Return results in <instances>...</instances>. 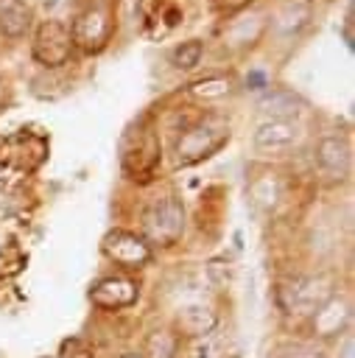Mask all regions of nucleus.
<instances>
[{"label": "nucleus", "mask_w": 355, "mask_h": 358, "mask_svg": "<svg viewBox=\"0 0 355 358\" xmlns=\"http://www.w3.org/2000/svg\"><path fill=\"white\" fill-rule=\"evenodd\" d=\"M229 140V126L218 115H207L198 123H193L182 140L176 143V162L179 165H196L207 157H212L224 143Z\"/></svg>", "instance_id": "nucleus-1"}, {"label": "nucleus", "mask_w": 355, "mask_h": 358, "mask_svg": "<svg viewBox=\"0 0 355 358\" xmlns=\"http://www.w3.org/2000/svg\"><path fill=\"white\" fill-rule=\"evenodd\" d=\"M333 296V285L327 277H291L277 288V302L285 313L313 316Z\"/></svg>", "instance_id": "nucleus-2"}, {"label": "nucleus", "mask_w": 355, "mask_h": 358, "mask_svg": "<svg viewBox=\"0 0 355 358\" xmlns=\"http://www.w3.org/2000/svg\"><path fill=\"white\" fill-rule=\"evenodd\" d=\"M143 232H145V243H159V246H173L182 232H184V207L179 199L168 196L154 201L145 215H143Z\"/></svg>", "instance_id": "nucleus-3"}, {"label": "nucleus", "mask_w": 355, "mask_h": 358, "mask_svg": "<svg viewBox=\"0 0 355 358\" xmlns=\"http://www.w3.org/2000/svg\"><path fill=\"white\" fill-rule=\"evenodd\" d=\"M109 34H112V11H109L106 3H92V6H87V8L75 17L73 31H70L73 42H75L81 50H87V53H98V50L109 42Z\"/></svg>", "instance_id": "nucleus-4"}, {"label": "nucleus", "mask_w": 355, "mask_h": 358, "mask_svg": "<svg viewBox=\"0 0 355 358\" xmlns=\"http://www.w3.org/2000/svg\"><path fill=\"white\" fill-rule=\"evenodd\" d=\"M70 50H73V36H70V28L64 22L45 20L36 28V36H34L36 62H42L45 67H59L70 59Z\"/></svg>", "instance_id": "nucleus-5"}, {"label": "nucleus", "mask_w": 355, "mask_h": 358, "mask_svg": "<svg viewBox=\"0 0 355 358\" xmlns=\"http://www.w3.org/2000/svg\"><path fill=\"white\" fill-rule=\"evenodd\" d=\"M101 249L109 260H115L117 266L126 268H140L145 263H151V246L145 243V238H140L137 232L129 229H112L103 235Z\"/></svg>", "instance_id": "nucleus-6"}, {"label": "nucleus", "mask_w": 355, "mask_h": 358, "mask_svg": "<svg viewBox=\"0 0 355 358\" xmlns=\"http://www.w3.org/2000/svg\"><path fill=\"white\" fill-rule=\"evenodd\" d=\"M120 159H123V168H126L134 179H137V176L145 179V173H151L154 165L159 162V143H157L154 131H148V129L131 131V134L126 137V143H123Z\"/></svg>", "instance_id": "nucleus-7"}, {"label": "nucleus", "mask_w": 355, "mask_h": 358, "mask_svg": "<svg viewBox=\"0 0 355 358\" xmlns=\"http://www.w3.org/2000/svg\"><path fill=\"white\" fill-rule=\"evenodd\" d=\"M89 302L103 310H120L137 302V282L129 277H103L89 288Z\"/></svg>", "instance_id": "nucleus-8"}, {"label": "nucleus", "mask_w": 355, "mask_h": 358, "mask_svg": "<svg viewBox=\"0 0 355 358\" xmlns=\"http://www.w3.org/2000/svg\"><path fill=\"white\" fill-rule=\"evenodd\" d=\"M352 319V308L344 296H330L316 313H313V333L319 338H335L338 333H344L349 327Z\"/></svg>", "instance_id": "nucleus-9"}, {"label": "nucleus", "mask_w": 355, "mask_h": 358, "mask_svg": "<svg viewBox=\"0 0 355 358\" xmlns=\"http://www.w3.org/2000/svg\"><path fill=\"white\" fill-rule=\"evenodd\" d=\"M302 129L294 120H266L257 126L254 131V145L263 151H282L291 148L294 143H299Z\"/></svg>", "instance_id": "nucleus-10"}, {"label": "nucleus", "mask_w": 355, "mask_h": 358, "mask_svg": "<svg viewBox=\"0 0 355 358\" xmlns=\"http://www.w3.org/2000/svg\"><path fill=\"white\" fill-rule=\"evenodd\" d=\"M316 162L330 179H341L349 171V145L341 137H321L316 145Z\"/></svg>", "instance_id": "nucleus-11"}, {"label": "nucleus", "mask_w": 355, "mask_h": 358, "mask_svg": "<svg viewBox=\"0 0 355 358\" xmlns=\"http://www.w3.org/2000/svg\"><path fill=\"white\" fill-rule=\"evenodd\" d=\"M34 11L25 0H0V31L11 39H20L31 31Z\"/></svg>", "instance_id": "nucleus-12"}, {"label": "nucleus", "mask_w": 355, "mask_h": 358, "mask_svg": "<svg viewBox=\"0 0 355 358\" xmlns=\"http://www.w3.org/2000/svg\"><path fill=\"white\" fill-rule=\"evenodd\" d=\"M176 322H179L182 336H187V338H201V336L212 333L215 324H218L215 313L207 305H187V308H182Z\"/></svg>", "instance_id": "nucleus-13"}, {"label": "nucleus", "mask_w": 355, "mask_h": 358, "mask_svg": "<svg viewBox=\"0 0 355 358\" xmlns=\"http://www.w3.org/2000/svg\"><path fill=\"white\" fill-rule=\"evenodd\" d=\"M299 95H294L291 90H271L260 98V109L266 115H271V120H291L299 115Z\"/></svg>", "instance_id": "nucleus-14"}, {"label": "nucleus", "mask_w": 355, "mask_h": 358, "mask_svg": "<svg viewBox=\"0 0 355 358\" xmlns=\"http://www.w3.org/2000/svg\"><path fill=\"white\" fill-rule=\"evenodd\" d=\"M179 338L171 330H157L145 338V355L148 358H176Z\"/></svg>", "instance_id": "nucleus-15"}, {"label": "nucleus", "mask_w": 355, "mask_h": 358, "mask_svg": "<svg viewBox=\"0 0 355 358\" xmlns=\"http://www.w3.org/2000/svg\"><path fill=\"white\" fill-rule=\"evenodd\" d=\"M198 59H201V42H196V39L182 42V45L171 53V62H173L176 67H182V70L196 67V64H198Z\"/></svg>", "instance_id": "nucleus-16"}, {"label": "nucleus", "mask_w": 355, "mask_h": 358, "mask_svg": "<svg viewBox=\"0 0 355 358\" xmlns=\"http://www.w3.org/2000/svg\"><path fill=\"white\" fill-rule=\"evenodd\" d=\"M193 95L198 98H221L229 92V78H221V76H210V78H201L190 87Z\"/></svg>", "instance_id": "nucleus-17"}, {"label": "nucleus", "mask_w": 355, "mask_h": 358, "mask_svg": "<svg viewBox=\"0 0 355 358\" xmlns=\"http://www.w3.org/2000/svg\"><path fill=\"white\" fill-rule=\"evenodd\" d=\"M59 358H92V347H89L84 338L73 336V338H64V341H61Z\"/></svg>", "instance_id": "nucleus-18"}, {"label": "nucleus", "mask_w": 355, "mask_h": 358, "mask_svg": "<svg viewBox=\"0 0 355 358\" xmlns=\"http://www.w3.org/2000/svg\"><path fill=\"white\" fill-rule=\"evenodd\" d=\"M282 358H321V352L313 350V347H294V350H288Z\"/></svg>", "instance_id": "nucleus-19"}, {"label": "nucleus", "mask_w": 355, "mask_h": 358, "mask_svg": "<svg viewBox=\"0 0 355 358\" xmlns=\"http://www.w3.org/2000/svg\"><path fill=\"white\" fill-rule=\"evenodd\" d=\"M249 0H215V6H221V8H240V6H246Z\"/></svg>", "instance_id": "nucleus-20"}, {"label": "nucleus", "mask_w": 355, "mask_h": 358, "mask_svg": "<svg viewBox=\"0 0 355 358\" xmlns=\"http://www.w3.org/2000/svg\"><path fill=\"white\" fill-rule=\"evenodd\" d=\"M352 347H355V341H352V336H347V338H344V350H341V358H352Z\"/></svg>", "instance_id": "nucleus-21"}, {"label": "nucleus", "mask_w": 355, "mask_h": 358, "mask_svg": "<svg viewBox=\"0 0 355 358\" xmlns=\"http://www.w3.org/2000/svg\"><path fill=\"white\" fill-rule=\"evenodd\" d=\"M120 358H145V355H137V352H126V355H120Z\"/></svg>", "instance_id": "nucleus-22"}]
</instances>
